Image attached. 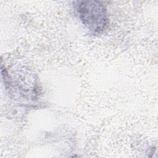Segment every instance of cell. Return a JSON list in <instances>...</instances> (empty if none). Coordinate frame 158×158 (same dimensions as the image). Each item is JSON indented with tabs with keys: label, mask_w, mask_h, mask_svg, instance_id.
I'll return each instance as SVG.
<instances>
[{
	"label": "cell",
	"mask_w": 158,
	"mask_h": 158,
	"mask_svg": "<svg viewBox=\"0 0 158 158\" xmlns=\"http://www.w3.org/2000/svg\"><path fill=\"white\" fill-rule=\"evenodd\" d=\"M81 15L88 25L94 26V29H98L104 24L105 14L104 8L99 2L94 1L84 2L81 6Z\"/></svg>",
	"instance_id": "6da1fadb"
}]
</instances>
